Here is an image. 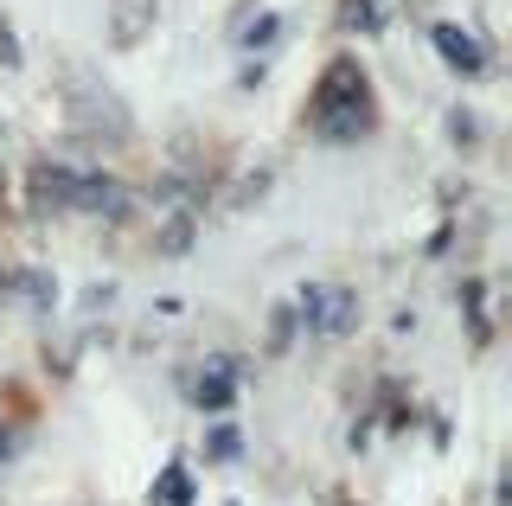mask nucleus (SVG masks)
<instances>
[{
	"instance_id": "nucleus-1",
	"label": "nucleus",
	"mask_w": 512,
	"mask_h": 506,
	"mask_svg": "<svg viewBox=\"0 0 512 506\" xmlns=\"http://www.w3.org/2000/svg\"><path fill=\"white\" fill-rule=\"evenodd\" d=\"M32 193L45 205H64V212H116L122 193L109 180H96V173H77V167H45L39 180H32Z\"/></svg>"
},
{
	"instance_id": "nucleus-2",
	"label": "nucleus",
	"mask_w": 512,
	"mask_h": 506,
	"mask_svg": "<svg viewBox=\"0 0 512 506\" xmlns=\"http://www.w3.org/2000/svg\"><path fill=\"white\" fill-rule=\"evenodd\" d=\"M314 122H320V135H333V141L365 129V84H359V71H352V65H340V71L327 77V90H320V116H314Z\"/></svg>"
},
{
	"instance_id": "nucleus-3",
	"label": "nucleus",
	"mask_w": 512,
	"mask_h": 506,
	"mask_svg": "<svg viewBox=\"0 0 512 506\" xmlns=\"http://www.w3.org/2000/svg\"><path fill=\"white\" fill-rule=\"evenodd\" d=\"M301 321H308L314 334H346L352 327V295L346 289H308L301 295Z\"/></svg>"
},
{
	"instance_id": "nucleus-4",
	"label": "nucleus",
	"mask_w": 512,
	"mask_h": 506,
	"mask_svg": "<svg viewBox=\"0 0 512 506\" xmlns=\"http://www.w3.org/2000/svg\"><path fill=\"white\" fill-rule=\"evenodd\" d=\"M231 385H237L231 359H212V372H205L199 385H192V398H199V404H224V398H231Z\"/></svg>"
},
{
	"instance_id": "nucleus-5",
	"label": "nucleus",
	"mask_w": 512,
	"mask_h": 506,
	"mask_svg": "<svg viewBox=\"0 0 512 506\" xmlns=\"http://www.w3.org/2000/svg\"><path fill=\"white\" fill-rule=\"evenodd\" d=\"M436 45L448 52V65H461V71H480V45L468 33H455V26H436Z\"/></svg>"
}]
</instances>
